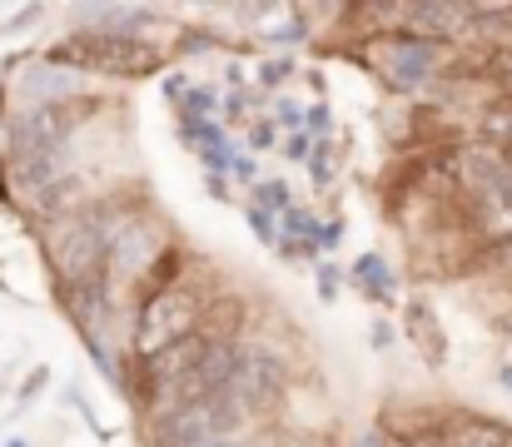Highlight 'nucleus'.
Listing matches in <instances>:
<instances>
[{
	"instance_id": "13",
	"label": "nucleus",
	"mask_w": 512,
	"mask_h": 447,
	"mask_svg": "<svg viewBox=\"0 0 512 447\" xmlns=\"http://www.w3.org/2000/svg\"><path fill=\"white\" fill-rule=\"evenodd\" d=\"M60 308L85 338H100V323L110 313V279H85V284H55Z\"/></svg>"
},
{
	"instance_id": "34",
	"label": "nucleus",
	"mask_w": 512,
	"mask_h": 447,
	"mask_svg": "<svg viewBox=\"0 0 512 447\" xmlns=\"http://www.w3.org/2000/svg\"><path fill=\"white\" fill-rule=\"evenodd\" d=\"M373 343H378V348H388V343H393V328H388V323H378V328H373Z\"/></svg>"
},
{
	"instance_id": "31",
	"label": "nucleus",
	"mask_w": 512,
	"mask_h": 447,
	"mask_svg": "<svg viewBox=\"0 0 512 447\" xmlns=\"http://www.w3.org/2000/svg\"><path fill=\"white\" fill-rule=\"evenodd\" d=\"M403 447H443V428H438V433H413Z\"/></svg>"
},
{
	"instance_id": "11",
	"label": "nucleus",
	"mask_w": 512,
	"mask_h": 447,
	"mask_svg": "<svg viewBox=\"0 0 512 447\" xmlns=\"http://www.w3.org/2000/svg\"><path fill=\"white\" fill-rule=\"evenodd\" d=\"M403 338L413 343V353L428 363V368H443L448 363V333H443V318L433 313V303L418 294L403 303Z\"/></svg>"
},
{
	"instance_id": "28",
	"label": "nucleus",
	"mask_w": 512,
	"mask_h": 447,
	"mask_svg": "<svg viewBox=\"0 0 512 447\" xmlns=\"http://www.w3.org/2000/svg\"><path fill=\"white\" fill-rule=\"evenodd\" d=\"M289 75H294V60H269V65H264V85H269V90L284 85Z\"/></svg>"
},
{
	"instance_id": "35",
	"label": "nucleus",
	"mask_w": 512,
	"mask_h": 447,
	"mask_svg": "<svg viewBox=\"0 0 512 447\" xmlns=\"http://www.w3.org/2000/svg\"><path fill=\"white\" fill-rule=\"evenodd\" d=\"M498 378H503V388H512V363H503V368H498Z\"/></svg>"
},
{
	"instance_id": "1",
	"label": "nucleus",
	"mask_w": 512,
	"mask_h": 447,
	"mask_svg": "<svg viewBox=\"0 0 512 447\" xmlns=\"http://www.w3.org/2000/svg\"><path fill=\"white\" fill-rule=\"evenodd\" d=\"M130 214V209H125ZM110 204H80L75 214H60L45 224L40 234V254L55 274V284H85V279H105V259H110V234L125 219Z\"/></svg>"
},
{
	"instance_id": "29",
	"label": "nucleus",
	"mask_w": 512,
	"mask_h": 447,
	"mask_svg": "<svg viewBox=\"0 0 512 447\" xmlns=\"http://www.w3.org/2000/svg\"><path fill=\"white\" fill-rule=\"evenodd\" d=\"M249 145H254V149H269V145H274V120H259V125H249Z\"/></svg>"
},
{
	"instance_id": "7",
	"label": "nucleus",
	"mask_w": 512,
	"mask_h": 447,
	"mask_svg": "<svg viewBox=\"0 0 512 447\" xmlns=\"http://www.w3.org/2000/svg\"><path fill=\"white\" fill-rule=\"evenodd\" d=\"M229 393L239 398V408H244L249 418L274 413V408L284 403V393H289V368H284V358H279L274 348H264V343H239V373H234Z\"/></svg>"
},
{
	"instance_id": "23",
	"label": "nucleus",
	"mask_w": 512,
	"mask_h": 447,
	"mask_svg": "<svg viewBox=\"0 0 512 447\" xmlns=\"http://www.w3.org/2000/svg\"><path fill=\"white\" fill-rule=\"evenodd\" d=\"M269 120H274V125H279V130H289V135H299V130H304V110H299V105H294V100H279V105H274V115H269Z\"/></svg>"
},
{
	"instance_id": "18",
	"label": "nucleus",
	"mask_w": 512,
	"mask_h": 447,
	"mask_svg": "<svg viewBox=\"0 0 512 447\" xmlns=\"http://www.w3.org/2000/svg\"><path fill=\"white\" fill-rule=\"evenodd\" d=\"M249 204H259L264 214H279V219H284V214L294 209V194H289L284 179H264V184H254V199H249Z\"/></svg>"
},
{
	"instance_id": "14",
	"label": "nucleus",
	"mask_w": 512,
	"mask_h": 447,
	"mask_svg": "<svg viewBox=\"0 0 512 447\" xmlns=\"http://www.w3.org/2000/svg\"><path fill=\"white\" fill-rule=\"evenodd\" d=\"M443 447H512V428L498 418H478V413H463L443 428Z\"/></svg>"
},
{
	"instance_id": "12",
	"label": "nucleus",
	"mask_w": 512,
	"mask_h": 447,
	"mask_svg": "<svg viewBox=\"0 0 512 447\" xmlns=\"http://www.w3.org/2000/svg\"><path fill=\"white\" fill-rule=\"evenodd\" d=\"M80 85H85V70L55 65V60L30 65V70L20 75V95H25L30 105H70V100L80 95Z\"/></svg>"
},
{
	"instance_id": "24",
	"label": "nucleus",
	"mask_w": 512,
	"mask_h": 447,
	"mask_svg": "<svg viewBox=\"0 0 512 447\" xmlns=\"http://www.w3.org/2000/svg\"><path fill=\"white\" fill-rule=\"evenodd\" d=\"M339 239H343V219H329V224H319L314 229V239H309V249H339Z\"/></svg>"
},
{
	"instance_id": "19",
	"label": "nucleus",
	"mask_w": 512,
	"mask_h": 447,
	"mask_svg": "<svg viewBox=\"0 0 512 447\" xmlns=\"http://www.w3.org/2000/svg\"><path fill=\"white\" fill-rule=\"evenodd\" d=\"M309 174H314V184L324 189V184H334V174H339V154H334V140H314V154H309Z\"/></svg>"
},
{
	"instance_id": "8",
	"label": "nucleus",
	"mask_w": 512,
	"mask_h": 447,
	"mask_svg": "<svg viewBox=\"0 0 512 447\" xmlns=\"http://www.w3.org/2000/svg\"><path fill=\"white\" fill-rule=\"evenodd\" d=\"M75 110H80L75 100H70V105H25V110H15L10 125H5L10 154H25V149H65L70 130L80 125Z\"/></svg>"
},
{
	"instance_id": "4",
	"label": "nucleus",
	"mask_w": 512,
	"mask_h": 447,
	"mask_svg": "<svg viewBox=\"0 0 512 447\" xmlns=\"http://www.w3.org/2000/svg\"><path fill=\"white\" fill-rule=\"evenodd\" d=\"M244 408L239 398L224 388V393H209L204 403L174 413V418H160L150 423V443L155 447H214V443H229L239 428H244Z\"/></svg>"
},
{
	"instance_id": "27",
	"label": "nucleus",
	"mask_w": 512,
	"mask_h": 447,
	"mask_svg": "<svg viewBox=\"0 0 512 447\" xmlns=\"http://www.w3.org/2000/svg\"><path fill=\"white\" fill-rule=\"evenodd\" d=\"M314 154V135L299 130V135H284V159H309Z\"/></svg>"
},
{
	"instance_id": "15",
	"label": "nucleus",
	"mask_w": 512,
	"mask_h": 447,
	"mask_svg": "<svg viewBox=\"0 0 512 447\" xmlns=\"http://www.w3.org/2000/svg\"><path fill=\"white\" fill-rule=\"evenodd\" d=\"M239 328H244V303L234 294L209 298L204 318H199V338L214 348V343H239Z\"/></svg>"
},
{
	"instance_id": "10",
	"label": "nucleus",
	"mask_w": 512,
	"mask_h": 447,
	"mask_svg": "<svg viewBox=\"0 0 512 447\" xmlns=\"http://www.w3.org/2000/svg\"><path fill=\"white\" fill-rule=\"evenodd\" d=\"M204 348H209V343L194 333V338H184V343H174V348H160V353L140 358V403H150L165 383L184 378V373H194L199 358H204Z\"/></svg>"
},
{
	"instance_id": "30",
	"label": "nucleus",
	"mask_w": 512,
	"mask_h": 447,
	"mask_svg": "<svg viewBox=\"0 0 512 447\" xmlns=\"http://www.w3.org/2000/svg\"><path fill=\"white\" fill-rule=\"evenodd\" d=\"M184 50H214V35H209V30H189Z\"/></svg>"
},
{
	"instance_id": "16",
	"label": "nucleus",
	"mask_w": 512,
	"mask_h": 447,
	"mask_svg": "<svg viewBox=\"0 0 512 447\" xmlns=\"http://www.w3.org/2000/svg\"><path fill=\"white\" fill-rule=\"evenodd\" d=\"M353 289L363 298H373V303H393V294H398V279H393V269H388V259L383 254H358V264H353Z\"/></svg>"
},
{
	"instance_id": "3",
	"label": "nucleus",
	"mask_w": 512,
	"mask_h": 447,
	"mask_svg": "<svg viewBox=\"0 0 512 447\" xmlns=\"http://www.w3.org/2000/svg\"><path fill=\"white\" fill-rule=\"evenodd\" d=\"M204 308H209V294L199 284H189V279H179L170 289H155V294L145 298L140 318H135V338H130L135 358H150L160 348H174V343L194 338Z\"/></svg>"
},
{
	"instance_id": "9",
	"label": "nucleus",
	"mask_w": 512,
	"mask_h": 447,
	"mask_svg": "<svg viewBox=\"0 0 512 447\" xmlns=\"http://www.w3.org/2000/svg\"><path fill=\"white\" fill-rule=\"evenodd\" d=\"M5 179L20 199L40 204L50 189L70 184V164H65V149H25V154H10L5 164Z\"/></svg>"
},
{
	"instance_id": "5",
	"label": "nucleus",
	"mask_w": 512,
	"mask_h": 447,
	"mask_svg": "<svg viewBox=\"0 0 512 447\" xmlns=\"http://www.w3.org/2000/svg\"><path fill=\"white\" fill-rule=\"evenodd\" d=\"M363 60L393 85V90H403V95H413V90H423L433 75H438V65H443V45L438 40H423V35H403V30H388L373 50H363Z\"/></svg>"
},
{
	"instance_id": "37",
	"label": "nucleus",
	"mask_w": 512,
	"mask_h": 447,
	"mask_svg": "<svg viewBox=\"0 0 512 447\" xmlns=\"http://www.w3.org/2000/svg\"><path fill=\"white\" fill-rule=\"evenodd\" d=\"M368 447H383V443H378V438H368Z\"/></svg>"
},
{
	"instance_id": "32",
	"label": "nucleus",
	"mask_w": 512,
	"mask_h": 447,
	"mask_svg": "<svg viewBox=\"0 0 512 447\" xmlns=\"http://www.w3.org/2000/svg\"><path fill=\"white\" fill-rule=\"evenodd\" d=\"M229 174H239V179H254V159H249V154L229 159Z\"/></svg>"
},
{
	"instance_id": "33",
	"label": "nucleus",
	"mask_w": 512,
	"mask_h": 447,
	"mask_svg": "<svg viewBox=\"0 0 512 447\" xmlns=\"http://www.w3.org/2000/svg\"><path fill=\"white\" fill-rule=\"evenodd\" d=\"M498 80L508 85V95H512V45L503 50V55H498Z\"/></svg>"
},
{
	"instance_id": "21",
	"label": "nucleus",
	"mask_w": 512,
	"mask_h": 447,
	"mask_svg": "<svg viewBox=\"0 0 512 447\" xmlns=\"http://www.w3.org/2000/svg\"><path fill=\"white\" fill-rule=\"evenodd\" d=\"M304 130H309L314 140H329V130H334V110H329V100L314 105V110H304Z\"/></svg>"
},
{
	"instance_id": "25",
	"label": "nucleus",
	"mask_w": 512,
	"mask_h": 447,
	"mask_svg": "<svg viewBox=\"0 0 512 447\" xmlns=\"http://www.w3.org/2000/svg\"><path fill=\"white\" fill-rule=\"evenodd\" d=\"M488 264H493L498 274H508V284H512V234L493 239V249H488Z\"/></svg>"
},
{
	"instance_id": "20",
	"label": "nucleus",
	"mask_w": 512,
	"mask_h": 447,
	"mask_svg": "<svg viewBox=\"0 0 512 447\" xmlns=\"http://www.w3.org/2000/svg\"><path fill=\"white\" fill-rule=\"evenodd\" d=\"M179 105H184V120H209L214 115V90L209 85H189Z\"/></svg>"
},
{
	"instance_id": "26",
	"label": "nucleus",
	"mask_w": 512,
	"mask_h": 447,
	"mask_svg": "<svg viewBox=\"0 0 512 447\" xmlns=\"http://www.w3.org/2000/svg\"><path fill=\"white\" fill-rule=\"evenodd\" d=\"M339 284H343V269L324 259V264H319V298H324V303H329V298H339Z\"/></svg>"
},
{
	"instance_id": "2",
	"label": "nucleus",
	"mask_w": 512,
	"mask_h": 447,
	"mask_svg": "<svg viewBox=\"0 0 512 447\" xmlns=\"http://www.w3.org/2000/svg\"><path fill=\"white\" fill-rule=\"evenodd\" d=\"M45 60L55 65H75V70H95V75H110V80H145L165 65V50L150 45L145 35H105V30H80L70 35L65 45H55Z\"/></svg>"
},
{
	"instance_id": "38",
	"label": "nucleus",
	"mask_w": 512,
	"mask_h": 447,
	"mask_svg": "<svg viewBox=\"0 0 512 447\" xmlns=\"http://www.w3.org/2000/svg\"><path fill=\"white\" fill-rule=\"evenodd\" d=\"M5 447H25V443H20V438H15V443H5Z\"/></svg>"
},
{
	"instance_id": "22",
	"label": "nucleus",
	"mask_w": 512,
	"mask_h": 447,
	"mask_svg": "<svg viewBox=\"0 0 512 447\" xmlns=\"http://www.w3.org/2000/svg\"><path fill=\"white\" fill-rule=\"evenodd\" d=\"M244 214H249V224H254V234H259L264 244H279V219H274V214H264L259 204H244Z\"/></svg>"
},
{
	"instance_id": "17",
	"label": "nucleus",
	"mask_w": 512,
	"mask_h": 447,
	"mask_svg": "<svg viewBox=\"0 0 512 447\" xmlns=\"http://www.w3.org/2000/svg\"><path fill=\"white\" fill-rule=\"evenodd\" d=\"M199 383L209 388V393H224L229 383H234V373H239V343H214V348H204V358H199Z\"/></svg>"
},
{
	"instance_id": "6",
	"label": "nucleus",
	"mask_w": 512,
	"mask_h": 447,
	"mask_svg": "<svg viewBox=\"0 0 512 447\" xmlns=\"http://www.w3.org/2000/svg\"><path fill=\"white\" fill-rule=\"evenodd\" d=\"M170 249H174L170 229H160V224L145 219V214H125V219L115 224V234H110L105 279H125V284H135V279L155 274V264H160Z\"/></svg>"
},
{
	"instance_id": "36",
	"label": "nucleus",
	"mask_w": 512,
	"mask_h": 447,
	"mask_svg": "<svg viewBox=\"0 0 512 447\" xmlns=\"http://www.w3.org/2000/svg\"><path fill=\"white\" fill-rule=\"evenodd\" d=\"M214 447H239V443H234V438H229V443H214Z\"/></svg>"
}]
</instances>
